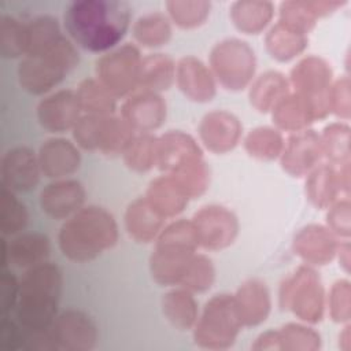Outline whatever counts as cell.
<instances>
[{"label": "cell", "instance_id": "1", "mask_svg": "<svg viewBox=\"0 0 351 351\" xmlns=\"http://www.w3.org/2000/svg\"><path fill=\"white\" fill-rule=\"evenodd\" d=\"M130 15V5L122 0H75L64 11V27L78 47L104 52L125 37Z\"/></svg>", "mask_w": 351, "mask_h": 351}, {"label": "cell", "instance_id": "2", "mask_svg": "<svg viewBox=\"0 0 351 351\" xmlns=\"http://www.w3.org/2000/svg\"><path fill=\"white\" fill-rule=\"evenodd\" d=\"M62 295L60 269L49 262L30 267L19 281L16 318L26 330H44L58 317Z\"/></svg>", "mask_w": 351, "mask_h": 351}, {"label": "cell", "instance_id": "3", "mask_svg": "<svg viewBox=\"0 0 351 351\" xmlns=\"http://www.w3.org/2000/svg\"><path fill=\"white\" fill-rule=\"evenodd\" d=\"M118 226L101 207L80 208L60 228L58 241L63 255L75 262H88L115 245Z\"/></svg>", "mask_w": 351, "mask_h": 351}, {"label": "cell", "instance_id": "4", "mask_svg": "<svg viewBox=\"0 0 351 351\" xmlns=\"http://www.w3.org/2000/svg\"><path fill=\"white\" fill-rule=\"evenodd\" d=\"M77 63L75 47L62 36L45 51L22 59L18 67L19 84L29 93L43 95L56 86Z\"/></svg>", "mask_w": 351, "mask_h": 351}, {"label": "cell", "instance_id": "5", "mask_svg": "<svg viewBox=\"0 0 351 351\" xmlns=\"http://www.w3.org/2000/svg\"><path fill=\"white\" fill-rule=\"evenodd\" d=\"M133 128L112 114H88L81 117L73 128L80 147L89 151H101L106 155L123 154L132 138Z\"/></svg>", "mask_w": 351, "mask_h": 351}, {"label": "cell", "instance_id": "6", "mask_svg": "<svg viewBox=\"0 0 351 351\" xmlns=\"http://www.w3.org/2000/svg\"><path fill=\"white\" fill-rule=\"evenodd\" d=\"M241 325L234 298L217 295L206 304L204 314L195 330V339L206 347H228L233 343Z\"/></svg>", "mask_w": 351, "mask_h": 351}, {"label": "cell", "instance_id": "7", "mask_svg": "<svg viewBox=\"0 0 351 351\" xmlns=\"http://www.w3.org/2000/svg\"><path fill=\"white\" fill-rule=\"evenodd\" d=\"M141 56L138 49L126 44L97 60V80L115 97L125 96L138 86Z\"/></svg>", "mask_w": 351, "mask_h": 351}, {"label": "cell", "instance_id": "8", "mask_svg": "<svg viewBox=\"0 0 351 351\" xmlns=\"http://www.w3.org/2000/svg\"><path fill=\"white\" fill-rule=\"evenodd\" d=\"M211 66L223 86L241 89L250 82L255 71L254 51L244 41L225 40L214 47Z\"/></svg>", "mask_w": 351, "mask_h": 351}, {"label": "cell", "instance_id": "9", "mask_svg": "<svg viewBox=\"0 0 351 351\" xmlns=\"http://www.w3.org/2000/svg\"><path fill=\"white\" fill-rule=\"evenodd\" d=\"M281 300L302 319L311 322L321 319L322 288L315 273L307 267H300L293 277L284 282Z\"/></svg>", "mask_w": 351, "mask_h": 351}, {"label": "cell", "instance_id": "10", "mask_svg": "<svg viewBox=\"0 0 351 351\" xmlns=\"http://www.w3.org/2000/svg\"><path fill=\"white\" fill-rule=\"evenodd\" d=\"M292 82L298 95L306 99L314 112V117H324L329 111V81L330 70L317 58L303 59L292 70Z\"/></svg>", "mask_w": 351, "mask_h": 351}, {"label": "cell", "instance_id": "11", "mask_svg": "<svg viewBox=\"0 0 351 351\" xmlns=\"http://www.w3.org/2000/svg\"><path fill=\"white\" fill-rule=\"evenodd\" d=\"M55 351H86L97 340L95 322L82 311L67 310L48 328Z\"/></svg>", "mask_w": 351, "mask_h": 351}, {"label": "cell", "instance_id": "12", "mask_svg": "<svg viewBox=\"0 0 351 351\" xmlns=\"http://www.w3.org/2000/svg\"><path fill=\"white\" fill-rule=\"evenodd\" d=\"M192 223L197 233L199 245L202 244L210 250H218L232 244L239 229L236 217L226 208L218 206L203 207L196 213Z\"/></svg>", "mask_w": 351, "mask_h": 351}, {"label": "cell", "instance_id": "13", "mask_svg": "<svg viewBox=\"0 0 351 351\" xmlns=\"http://www.w3.org/2000/svg\"><path fill=\"white\" fill-rule=\"evenodd\" d=\"M1 185L12 192H27L33 189L38 181L41 169L38 158L27 147H15L8 149L0 165Z\"/></svg>", "mask_w": 351, "mask_h": 351}, {"label": "cell", "instance_id": "14", "mask_svg": "<svg viewBox=\"0 0 351 351\" xmlns=\"http://www.w3.org/2000/svg\"><path fill=\"white\" fill-rule=\"evenodd\" d=\"M81 106L77 93L71 89H63L43 99L37 107L40 125L52 133H62L71 129L78 122Z\"/></svg>", "mask_w": 351, "mask_h": 351}, {"label": "cell", "instance_id": "15", "mask_svg": "<svg viewBox=\"0 0 351 351\" xmlns=\"http://www.w3.org/2000/svg\"><path fill=\"white\" fill-rule=\"evenodd\" d=\"M166 117V103L152 90H141L129 96L122 106V118L133 128L148 133L159 128Z\"/></svg>", "mask_w": 351, "mask_h": 351}, {"label": "cell", "instance_id": "16", "mask_svg": "<svg viewBox=\"0 0 351 351\" xmlns=\"http://www.w3.org/2000/svg\"><path fill=\"white\" fill-rule=\"evenodd\" d=\"M85 189L75 180H59L47 185L40 193V206L44 213L56 219H67L82 208Z\"/></svg>", "mask_w": 351, "mask_h": 351}, {"label": "cell", "instance_id": "17", "mask_svg": "<svg viewBox=\"0 0 351 351\" xmlns=\"http://www.w3.org/2000/svg\"><path fill=\"white\" fill-rule=\"evenodd\" d=\"M37 158L41 173L48 178H62L75 173L81 162L77 147L66 138L45 141L40 147Z\"/></svg>", "mask_w": 351, "mask_h": 351}, {"label": "cell", "instance_id": "18", "mask_svg": "<svg viewBox=\"0 0 351 351\" xmlns=\"http://www.w3.org/2000/svg\"><path fill=\"white\" fill-rule=\"evenodd\" d=\"M49 255V240L43 233H23L7 245L3 240V266L8 262L21 269H30L47 262Z\"/></svg>", "mask_w": 351, "mask_h": 351}, {"label": "cell", "instance_id": "19", "mask_svg": "<svg viewBox=\"0 0 351 351\" xmlns=\"http://www.w3.org/2000/svg\"><path fill=\"white\" fill-rule=\"evenodd\" d=\"M322 152L319 137L311 130L292 136L282 151V166L293 176L306 174L319 159Z\"/></svg>", "mask_w": 351, "mask_h": 351}, {"label": "cell", "instance_id": "20", "mask_svg": "<svg viewBox=\"0 0 351 351\" xmlns=\"http://www.w3.org/2000/svg\"><path fill=\"white\" fill-rule=\"evenodd\" d=\"M240 123L236 117L225 111L207 114L200 125V136L207 148L214 152L232 149L240 137Z\"/></svg>", "mask_w": 351, "mask_h": 351}, {"label": "cell", "instance_id": "21", "mask_svg": "<svg viewBox=\"0 0 351 351\" xmlns=\"http://www.w3.org/2000/svg\"><path fill=\"white\" fill-rule=\"evenodd\" d=\"M200 158V149L195 140L181 132H170L158 138L156 165L169 173L180 166Z\"/></svg>", "mask_w": 351, "mask_h": 351}, {"label": "cell", "instance_id": "22", "mask_svg": "<svg viewBox=\"0 0 351 351\" xmlns=\"http://www.w3.org/2000/svg\"><path fill=\"white\" fill-rule=\"evenodd\" d=\"M177 80L181 90L197 101H207L215 93V86L208 69L192 56L182 58L177 67Z\"/></svg>", "mask_w": 351, "mask_h": 351}, {"label": "cell", "instance_id": "23", "mask_svg": "<svg viewBox=\"0 0 351 351\" xmlns=\"http://www.w3.org/2000/svg\"><path fill=\"white\" fill-rule=\"evenodd\" d=\"M234 303L240 319L245 325H256L266 319L270 310L269 292L258 280H250L244 282L236 296Z\"/></svg>", "mask_w": 351, "mask_h": 351}, {"label": "cell", "instance_id": "24", "mask_svg": "<svg viewBox=\"0 0 351 351\" xmlns=\"http://www.w3.org/2000/svg\"><path fill=\"white\" fill-rule=\"evenodd\" d=\"M125 223L130 237L140 243H149L160 233L163 217L151 207L147 199L140 197L128 207Z\"/></svg>", "mask_w": 351, "mask_h": 351}, {"label": "cell", "instance_id": "25", "mask_svg": "<svg viewBox=\"0 0 351 351\" xmlns=\"http://www.w3.org/2000/svg\"><path fill=\"white\" fill-rule=\"evenodd\" d=\"M295 251L306 261L314 265H324L332 259L336 252V244L332 234L321 226H307L295 239Z\"/></svg>", "mask_w": 351, "mask_h": 351}, {"label": "cell", "instance_id": "26", "mask_svg": "<svg viewBox=\"0 0 351 351\" xmlns=\"http://www.w3.org/2000/svg\"><path fill=\"white\" fill-rule=\"evenodd\" d=\"M147 202L162 217H173L184 210L188 196L171 177H160L151 182L147 192Z\"/></svg>", "mask_w": 351, "mask_h": 351}, {"label": "cell", "instance_id": "27", "mask_svg": "<svg viewBox=\"0 0 351 351\" xmlns=\"http://www.w3.org/2000/svg\"><path fill=\"white\" fill-rule=\"evenodd\" d=\"M176 75V67L170 58L156 53L141 59L138 86L144 90H166Z\"/></svg>", "mask_w": 351, "mask_h": 351}, {"label": "cell", "instance_id": "28", "mask_svg": "<svg viewBox=\"0 0 351 351\" xmlns=\"http://www.w3.org/2000/svg\"><path fill=\"white\" fill-rule=\"evenodd\" d=\"M271 111L276 123L287 130H299L315 118L308 101L298 93L284 96Z\"/></svg>", "mask_w": 351, "mask_h": 351}, {"label": "cell", "instance_id": "29", "mask_svg": "<svg viewBox=\"0 0 351 351\" xmlns=\"http://www.w3.org/2000/svg\"><path fill=\"white\" fill-rule=\"evenodd\" d=\"M232 19L244 33H259L273 16V4L269 1H237L232 5Z\"/></svg>", "mask_w": 351, "mask_h": 351}, {"label": "cell", "instance_id": "30", "mask_svg": "<svg viewBox=\"0 0 351 351\" xmlns=\"http://www.w3.org/2000/svg\"><path fill=\"white\" fill-rule=\"evenodd\" d=\"M266 43L273 58L278 60H289L304 48L306 36L303 32L278 21V23L269 32Z\"/></svg>", "mask_w": 351, "mask_h": 351}, {"label": "cell", "instance_id": "31", "mask_svg": "<svg viewBox=\"0 0 351 351\" xmlns=\"http://www.w3.org/2000/svg\"><path fill=\"white\" fill-rule=\"evenodd\" d=\"M287 88L288 84L280 73H265L251 88V103L259 111L273 110L274 106L288 95Z\"/></svg>", "mask_w": 351, "mask_h": 351}, {"label": "cell", "instance_id": "32", "mask_svg": "<svg viewBox=\"0 0 351 351\" xmlns=\"http://www.w3.org/2000/svg\"><path fill=\"white\" fill-rule=\"evenodd\" d=\"M163 313L178 329H189L197 317L196 303L188 291L177 289L165 295Z\"/></svg>", "mask_w": 351, "mask_h": 351}, {"label": "cell", "instance_id": "33", "mask_svg": "<svg viewBox=\"0 0 351 351\" xmlns=\"http://www.w3.org/2000/svg\"><path fill=\"white\" fill-rule=\"evenodd\" d=\"M81 110L88 114H112L115 96L107 90L99 80H85L75 90Z\"/></svg>", "mask_w": 351, "mask_h": 351}, {"label": "cell", "instance_id": "34", "mask_svg": "<svg viewBox=\"0 0 351 351\" xmlns=\"http://www.w3.org/2000/svg\"><path fill=\"white\" fill-rule=\"evenodd\" d=\"M27 27V52L26 55H36L51 45H53L60 37L59 23L49 15H43L32 19L26 23ZM25 55V56H26Z\"/></svg>", "mask_w": 351, "mask_h": 351}, {"label": "cell", "instance_id": "35", "mask_svg": "<svg viewBox=\"0 0 351 351\" xmlns=\"http://www.w3.org/2000/svg\"><path fill=\"white\" fill-rule=\"evenodd\" d=\"M0 51L3 58H18L27 52L26 23L14 16L3 15L0 19Z\"/></svg>", "mask_w": 351, "mask_h": 351}, {"label": "cell", "instance_id": "36", "mask_svg": "<svg viewBox=\"0 0 351 351\" xmlns=\"http://www.w3.org/2000/svg\"><path fill=\"white\" fill-rule=\"evenodd\" d=\"M134 37L147 47H158L170 38L169 19L160 12H151L137 19L133 26Z\"/></svg>", "mask_w": 351, "mask_h": 351}, {"label": "cell", "instance_id": "37", "mask_svg": "<svg viewBox=\"0 0 351 351\" xmlns=\"http://www.w3.org/2000/svg\"><path fill=\"white\" fill-rule=\"evenodd\" d=\"M158 138L149 133L134 136L123 151L125 163L137 171L149 170L156 165Z\"/></svg>", "mask_w": 351, "mask_h": 351}, {"label": "cell", "instance_id": "38", "mask_svg": "<svg viewBox=\"0 0 351 351\" xmlns=\"http://www.w3.org/2000/svg\"><path fill=\"white\" fill-rule=\"evenodd\" d=\"M27 223L26 207L15 196V192L1 185L0 202V226L4 236L21 232Z\"/></svg>", "mask_w": 351, "mask_h": 351}, {"label": "cell", "instance_id": "39", "mask_svg": "<svg viewBox=\"0 0 351 351\" xmlns=\"http://www.w3.org/2000/svg\"><path fill=\"white\" fill-rule=\"evenodd\" d=\"M245 148L252 156L259 159H274L282 151V137L274 129L258 128L247 136Z\"/></svg>", "mask_w": 351, "mask_h": 351}, {"label": "cell", "instance_id": "40", "mask_svg": "<svg viewBox=\"0 0 351 351\" xmlns=\"http://www.w3.org/2000/svg\"><path fill=\"white\" fill-rule=\"evenodd\" d=\"M336 176L337 174L326 166L317 169L311 174L307 186H308V196L315 206L325 207L335 199L336 189H337Z\"/></svg>", "mask_w": 351, "mask_h": 351}, {"label": "cell", "instance_id": "41", "mask_svg": "<svg viewBox=\"0 0 351 351\" xmlns=\"http://www.w3.org/2000/svg\"><path fill=\"white\" fill-rule=\"evenodd\" d=\"M214 281V269L211 261L203 255H193L185 274L181 280V285L189 291H206Z\"/></svg>", "mask_w": 351, "mask_h": 351}, {"label": "cell", "instance_id": "42", "mask_svg": "<svg viewBox=\"0 0 351 351\" xmlns=\"http://www.w3.org/2000/svg\"><path fill=\"white\" fill-rule=\"evenodd\" d=\"M169 12L181 27H195L203 23L210 11L207 1H169Z\"/></svg>", "mask_w": 351, "mask_h": 351}, {"label": "cell", "instance_id": "43", "mask_svg": "<svg viewBox=\"0 0 351 351\" xmlns=\"http://www.w3.org/2000/svg\"><path fill=\"white\" fill-rule=\"evenodd\" d=\"M322 151L328 152L333 160H340L344 155L341 152V147L344 149L348 148V130L341 125H332L326 128L324 133V140L321 141Z\"/></svg>", "mask_w": 351, "mask_h": 351}, {"label": "cell", "instance_id": "44", "mask_svg": "<svg viewBox=\"0 0 351 351\" xmlns=\"http://www.w3.org/2000/svg\"><path fill=\"white\" fill-rule=\"evenodd\" d=\"M19 282L16 281L15 276L8 270L3 269L0 277V306L3 315H5L10 310L15 308L16 299H18Z\"/></svg>", "mask_w": 351, "mask_h": 351}, {"label": "cell", "instance_id": "45", "mask_svg": "<svg viewBox=\"0 0 351 351\" xmlns=\"http://www.w3.org/2000/svg\"><path fill=\"white\" fill-rule=\"evenodd\" d=\"M348 282L340 281L335 284V288L332 291V314L335 319H347L348 317Z\"/></svg>", "mask_w": 351, "mask_h": 351}]
</instances>
